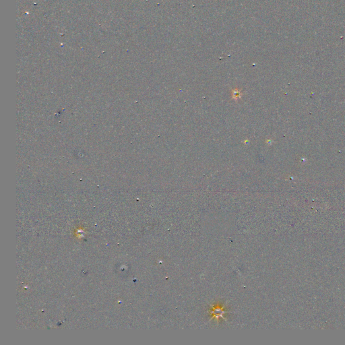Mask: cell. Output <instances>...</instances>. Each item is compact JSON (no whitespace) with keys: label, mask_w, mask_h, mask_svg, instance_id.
<instances>
[{"label":"cell","mask_w":345,"mask_h":345,"mask_svg":"<svg viewBox=\"0 0 345 345\" xmlns=\"http://www.w3.org/2000/svg\"><path fill=\"white\" fill-rule=\"evenodd\" d=\"M233 99H237L242 96V93H241L239 90L235 89L233 90Z\"/></svg>","instance_id":"1"}]
</instances>
